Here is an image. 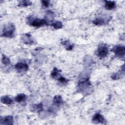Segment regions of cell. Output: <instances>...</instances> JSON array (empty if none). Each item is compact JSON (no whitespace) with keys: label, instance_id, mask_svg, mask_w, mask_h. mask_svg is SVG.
<instances>
[{"label":"cell","instance_id":"5bb4252c","mask_svg":"<svg viewBox=\"0 0 125 125\" xmlns=\"http://www.w3.org/2000/svg\"><path fill=\"white\" fill-rule=\"evenodd\" d=\"M61 71L59 70L57 68H54L53 70L51 72V77L54 79L58 80L61 76L60 73Z\"/></svg>","mask_w":125,"mask_h":125},{"label":"cell","instance_id":"2e32d148","mask_svg":"<svg viewBox=\"0 0 125 125\" xmlns=\"http://www.w3.org/2000/svg\"><path fill=\"white\" fill-rule=\"evenodd\" d=\"M1 102L6 105H11L13 104V100L8 96H3L0 99Z\"/></svg>","mask_w":125,"mask_h":125},{"label":"cell","instance_id":"6da1fadb","mask_svg":"<svg viewBox=\"0 0 125 125\" xmlns=\"http://www.w3.org/2000/svg\"><path fill=\"white\" fill-rule=\"evenodd\" d=\"M27 23L30 25L35 27H40L44 25H48V24L44 19H40L38 18H34L30 16L27 18Z\"/></svg>","mask_w":125,"mask_h":125},{"label":"cell","instance_id":"277c9868","mask_svg":"<svg viewBox=\"0 0 125 125\" xmlns=\"http://www.w3.org/2000/svg\"><path fill=\"white\" fill-rule=\"evenodd\" d=\"M111 51H113L115 56L118 58H124L125 55V47L124 45H118L114 46Z\"/></svg>","mask_w":125,"mask_h":125},{"label":"cell","instance_id":"603a6c76","mask_svg":"<svg viewBox=\"0 0 125 125\" xmlns=\"http://www.w3.org/2000/svg\"><path fill=\"white\" fill-rule=\"evenodd\" d=\"M41 3L43 7L45 8H47L50 5V1L49 0H42Z\"/></svg>","mask_w":125,"mask_h":125},{"label":"cell","instance_id":"7402d4cb","mask_svg":"<svg viewBox=\"0 0 125 125\" xmlns=\"http://www.w3.org/2000/svg\"><path fill=\"white\" fill-rule=\"evenodd\" d=\"M58 82L62 84H66L68 81L69 80L66 79L65 78L62 77V76H61L58 79Z\"/></svg>","mask_w":125,"mask_h":125},{"label":"cell","instance_id":"9c48e42d","mask_svg":"<svg viewBox=\"0 0 125 125\" xmlns=\"http://www.w3.org/2000/svg\"><path fill=\"white\" fill-rule=\"evenodd\" d=\"M14 123L13 117L12 116H7L1 118L0 119V124L1 125H13Z\"/></svg>","mask_w":125,"mask_h":125},{"label":"cell","instance_id":"30bf717a","mask_svg":"<svg viewBox=\"0 0 125 125\" xmlns=\"http://www.w3.org/2000/svg\"><path fill=\"white\" fill-rule=\"evenodd\" d=\"M54 18V12L51 10H49L46 12V13L44 15V19L45 20V21L47 22V23L49 25V22H52L53 21Z\"/></svg>","mask_w":125,"mask_h":125},{"label":"cell","instance_id":"ffe728a7","mask_svg":"<svg viewBox=\"0 0 125 125\" xmlns=\"http://www.w3.org/2000/svg\"><path fill=\"white\" fill-rule=\"evenodd\" d=\"M32 4V2L30 0H21L20 1L19 6L20 7H27Z\"/></svg>","mask_w":125,"mask_h":125},{"label":"cell","instance_id":"7c38bea8","mask_svg":"<svg viewBox=\"0 0 125 125\" xmlns=\"http://www.w3.org/2000/svg\"><path fill=\"white\" fill-rule=\"evenodd\" d=\"M105 8L108 10H111L115 9L116 7V2L114 1L105 0L104 1Z\"/></svg>","mask_w":125,"mask_h":125},{"label":"cell","instance_id":"8992f818","mask_svg":"<svg viewBox=\"0 0 125 125\" xmlns=\"http://www.w3.org/2000/svg\"><path fill=\"white\" fill-rule=\"evenodd\" d=\"M28 64L25 62H19L15 65V68L19 73H24L28 69Z\"/></svg>","mask_w":125,"mask_h":125},{"label":"cell","instance_id":"e0dca14e","mask_svg":"<svg viewBox=\"0 0 125 125\" xmlns=\"http://www.w3.org/2000/svg\"><path fill=\"white\" fill-rule=\"evenodd\" d=\"M27 98V96L21 93L17 95V96L15 98V101L17 103H21L24 102Z\"/></svg>","mask_w":125,"mask_h":125},{"label":"cell","instance_id":"7a4b0ae2","mask_svg":"<svg viewBox=\"0 0 125 125\" xmlns=\"http://www.w3.org/2000/svg\"><path fill=\"white\" fill-rule=\"evenodd\" d=\"M15 26L12 23H8L4 26L2 30V36L5 37L12 38L15 36Z\"/></svg>","mask_w":125,"mask_h":125},{"label":"cell","instance_id":"ac0fdd59","mask_svg":"<svg viewBox=\"0 0 125 125\" xmlns=\"http://www.w3.org/2000/svg\"><path fill=\"white\" fill-rule=\"evenodd\" d=\"M105 22H106V21L105 20V19L102 17L97 18L92 21V23L96 25H103L105 24Z\"/></svg>","mask_w":125,"mask_h":125},{"label":"cell","instance_id":"d6986e66","mask_svg":"<svg viewBox=\"0 0 125 125\" xmlns=\"http://www.w3.org/2000/svg\"><path fill=\"white\" fill-rule=\"evenodd\" d=\"M50 25L56 29H60V28H62L63 26L62 22L60 21H55V22L51 23Z\"/></svg>","mask_w":125,"mask_h":125},{"label":"cell","instance_id":"52a82bcc","mask_svg":"<svg viewBox=\"0 0 125 125\" xmlns=\"http://www.w3.org/2000/svg\"><path fill=\"white\" fill-rule=\"evenodd\" d=\"M92 121L95 124H105L106 123L104 117L99 113H96L94 115Z\"/></svg>","mask_w":125,"mask_h":125},{"label":"cell","instance_id":"5b68a950","mask_svg":"<svg viewBox=\"0 0 125 125\" xmlns=\"http://www.w3.org/2000/svg\"><path fill=\"white\" fill-rule=\"evenodd\" d=\"M90 86L91 84L88 78L83 79L80 81L78 83V90L81 92H84L86 90H87L90 88Z\"/></svg>","mask_w":125,"mask_h":125},{"label":"cell","instance_id":"8fae6325","mask_svg":"<svg viewBox=\"0 0 125 125\" xmlns=\"http://www.w3.org/2000/svg\"><path fill=\"white\" fill-rule=\"evenodd\" d=\"M30 109L32 112L40 113L43 110V105L42 103L31 105Z\"/></svg>","mask_w":125,"mask_h":125},{"label":"cell","instance_id":"ba28073f","mask_svg":"<svg viewBox=\"0 0 125 125\" xmlns=\"http://www.w3.org/2000/svg\"><path fill=\"white\" fill-rule=\"evenodd\" d=\"M21 39L22 41L25 44H32L34 43L35 42L34 39H33L31 35L29 34L26 33L22 35Z\"/></svg>","mask_w":125,"mask_h":125},{"label":"cell","instance_id":"3957f363","mask_svg":"<svg viewBox=\"0 0 125 125\" xmlns=\"http://www.w3.org/2000/svg\"><path fill=\"white\" fill-rule=\"evenodd\" d=\"M109 53L108 47L106 44L101 43L99 45L95 51V55L100 58H104Z\"/></svg>","mask_w":125,"mask_h":125},{"label":"cell","instance_id":"44dd1931","mask_svg":"<svg viewBox=\"0 0 125 125\" xmlns=\"http://www.w3.org/2000/svg\"><path fill=\"white\" fill-rule=\"evenodd\" d=\"M1 62L4 65H7L10 63V60L9 58H8L7 56H6L4 55H3L2 56Z\"/></svg>","mask_w":125,"mask_h":125},{"label":"cell","instance_id":"cb8c5ba5","mask_svg":"<svg viewBox=\"0 0 125 125\" xmlns=\"http://www.w3.org/2000/svg\"><path fill=\"white\" fill-rule=\"evenodd\" d=\"M122 73L119 74V73H114L111 76V78L113 79V80H117V79H119L120 78V75Z\"/></svg>","mask_w":125,"mask_h":125},{"label":"cell","instance_id":"4fadbf2b","mask_svg":"<svg viewBox=\"0 0 125 125\" xmlns=\"http://www.w3.org/2000/svg\"><path fill=\"white\" fill-rule=\"evenodd\" d=\"M63 103V100L62 97L60 95L55 96L53 100V104L55 106H59L61 105Z\"/></svg>","mask_w":125,"mask_h":125},{"label":"cell","instance_id":"9a60e30c","mask_svg":"<svg viewBox=\"0 0 125 125\" xmlns=\"http://www.w3.org/2000/svg\"><path fill=\"white\" fill-rule=\"evenodd\" d=\"M62 44L67 50H71L74 47V44L68 40L63 41L62 42Z\"/></svg>","mask_w":125,"mask_h":125}]
</instances>
